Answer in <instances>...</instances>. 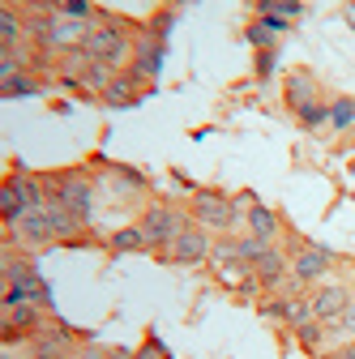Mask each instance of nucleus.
<instances>
[{"label": "nucleus", "instance_id": "obj_32", "mask_svg": "<svg viewBox=\"0 0 355 359\" xmlns=\"http://www.w3.org/2000/svg\"><path fill=\"white\" fill-rule=\"evenodd\" d=\"M107 359H138V355L124 351V346H112V351H107Z\"/></svg>", "mask_w": 355, "mask_h": 359}, {"label": "nucleus", "instance_id": "obj_24", "mask_svg": "<svg viewBox=\"0 0 355 359\" xmlns=\"http://www.w3.org/2000/svg\"><path fill=\"white\" fill-rule=\"evenodd\" d=\"M244 39L253 43L257 52H274V39H279V34L265 26V22H248V26H244Z\"/></svg>", "mask_w": 355, "mask_h": 359}, {"label": "nucleus", "instance_id": "obj_25", "mask_svg": "<svg viewBox=\"0 0 355 359\" xmlns=\"http://www.w3.org/2000/svg\"><path fill=\"white\" fill-rule=\"evenodd\" d=\"M257 312H261L265 321H283V325H287V312H291V295H283V291H279L274 299H261V304H257Z\"/></svg>", "mask_w": 355, "mask_h": 359}, {"label": "nucleus", "instance_id": "obj_13", "mask_svg": "<svg viewBox=\"0 0 355 359\" xmlns=\"http://www.w3.org/2000/svg\"><path fill=\"white\" fill-rule=\"evenodd\" d=\"M163 56H167V43H159V39L142 34V39H138V52H133L128 73H133V77H142V81H154V77H159V69H163Z\"/></svg>", "mask_w": 355, "mask_h": 359}, {"label": "nucleus", "instance_id": "obj_31", "mask_svg": "<svg viewBox=\"0 0 355 359\" xmlns=\"http://www.w3.org/2000/svg\"><path fill=\"white\" fill-rule=\"evenodd\" d=\"M334 330H342V334H351V338H355V299L347 304V312H342V317L330 325V334H334Z\"/></svg>", "mask_w": 355, "mask_h": 359}, {"label": "nucleus", "instance_id": "obj_15", "mask_svg": "<svg viewBox=\"0 0 355 359\" xmlns=\"http://www.w3.org/2000/svg\"><path fill=\"white\" fill-rule=\"evenodd\" d=\"M244 222H248V236H257L261 244H274L279 240V231H283V218H279V210H270V205H253L248 214H244Z\"/></svg>", "mask_w": 355, "mask_h": 359}, {"label": "nucleus", "instance_id": "obj_3", "mask_svg": "<svg viewBox=\"0 0 355 359\" xmlns=\"http://www.w3.org/2000/svg\"><path fill=\"white\" fill-rule=\"evenodd\" d=\"M189 218H193V222H201L206 231L232 236L240 222H244V210L236 205V197L218 193V189H197V193H193V205H189Z\"/></svg>", "mask_w": 355, "mask_h": 359}, {"label": "nucleus", "instance_id": "obj_14", "mask_svg": "<svg viewBox=\"0 0 355 359\" xmlns=\"http://www.w3.org/2000/svg\"><path fill=\"white\" fill-rule=\"evenodd\" d=\"M283 103L291 111H304L308 103H317V77L308 73V69H291L283 77Z\"/></svg>", "mask_w": 355, "mask_h": 359}, {"label": "nucleus", "instance_id": "obj_2", "mask_svg": "<svg viewBox=\"0 0 355 359\" xmlns=\"http://www.w3.org/2000/svg\"><path fill=\"white\" fill-rule=\"evenodd\" d=\"M43 184H48L52 201H60L65 210H73L81 222L95 218V193H99V184L86 171H43Z\"/></svg>", "mask_w": 355, "mask_h": 359}, {"label": "nucleus", "instance_id": "obj_35", "mask_svg": "<svg viewBox=\"0 0 355 359\" xmlns=\"http://www.w3.org/2000/svg\"><path fill=\"white\" fill-rule=\"evenodd\" d=\"M313 359H338V351H317Z\"/></svg>", "mask_w": 355, "mask_h": 359}, {"label": "nucleus", "instance_id": "obj_33", "mask_svg": "<svg viewBox=\"0 0 355 359\" xmlns=\"http://www.w3.org/2000/svg\"><path fill=\"white\" fill-rule=\"evenodd\" d=\"M338 359H355V338H351L347 346H338Z\"/></svg>", "mask_w": 355, "mask_h": 359}, {"label": "nucleus", "instance_id": "obj_18", "mask_svg": "<svg viewBox=\"0 0 355 359\" xmlns=\"http://www.w3.org/2000/svg\"><path fill=\"white\" fill-rule=\"evenodd\" d=\"M30 210H26L22 193H18V184H13V180H5V184H0V218H5V231H18V222Z\"/></svg>", "mask_w": 355, "mask_h": 359}, {"label": "nucleus", "instance_id": "obj_23", "mask_svg": "<svg viewBox=\"0 0 355 359\" xmlns=\"http://www.w3.org/2000/svg\"><path fill=\"white\" fill-rule=\"evenodd\" d=\"M257 13L261 18H283V22H291V18L304 13V5H300V0H261Z\"/></svg>", "mask_w": 355, "mask_h": 359}, {"label": "nucleus", "instance_id": "obj_8", "mask_svg": "<svg viewBox=\"0 0 355 359\" xmlns=\"http://www.w3.org/2000/svg\"><path fill=\"white\" fill-rule=\"evenodd\" d=\"M330 265H334V257H330L326 248L304 244V248L291 257V278H295L300 287H313V283H321V278L330 274Z\"/></svg>", "mask_w": 355, "mask_h": 359}, {"label": "nucleus", "instance_id": "obj_5", "mask_svg": "<svg viewBox=\"0 0 355 359\" xmlns=\"http://www.w3.org/2000/svg\"><path fill=\"white\" fill-rule=\"evenodd\" d=\"M48 317H52V312L39 308V304H30V299L18 304V308H5V321H0V342H5V346H18L22 338H34V334H43V330H52Z\"/></svg>", "mask_w": 355, "mask_h": 359}, {"label": "nucleus", "instance_id": "obj_29", "mask_svg": "<svg viewBox=\"0 0 355 359\" xmlns=\"http://www.w3.org/2000/svg\"><path fill=\"white\" fill-rule=\"evenodd\" d=\"M138 359H171V351H167V346L159 342V334H146V342H142Z\"/></svg>", "mask_w": 355, "mask_h": 359}, {"label": "nucleus", "instance_id": "obj_21", "mask_svg": "<svg viewBox=\"0 0 355 359\" xmlns=\"http://www.w3.org/2000/svg\"><path fill=\"white\" fill-rule=\"evenodd\" d=\"M326 338H330V325H326V321H304V325H295V342H300L308 355H317V351L326 346Z\"/></svg>", "mask_w": 355, "mask_h": 359}, {"label": "nucleus", "instance_id": "obj_7", "mask_svg": "<svg viewBox=\"0 0 355 359\" xmlns=\"http://www.w3.org/2000/svg\"><path fill=\"white\" fill-rule=\"evenodd\" d=\"M86 334H73L69 325H52L30 338V359H73V342Z\"/></svg>", "mask_w": 355, "mask_h": 359}, {"label": "nucleus", "instance_id": "obj_10", "mask_svg": "<svg viewBox=\"0 0 355 359\" xmlns=\"http://www.w3.org/2000/svg\"><path fill=\"white\" fill-rule=\"evenodd\" d=\"M5 240H9V244H22L26 252H39V248H52V244H56L48 214H26V218L18 222V231H5Z\"/></svg>", "mask_w": 355, "mask_h": 359}, {"label": "nucleus", "instance_id": "obj_9", "mask_svg": "<svg viewBox=\"0 0 355 359\" xmlns=\"http://www.w3.org/2000/svg\"><path fill=\"white\" fill-rule=\"evenodd\" d=\"M150 95V86L142 81V77H133V73H116V81L103 90V107H112V111H128V107H138L142 99Z\"/></svg>", "mask_w": 355, "mask_h": 359}, {"label": "nucleus", "instance_id": "obj_20", "mask_svg": "<svg viewBox=\"0 0 355 359\" xmlns=\"http://www.w3.org/2000/svg\"><path fill=\"white\" fill-rule=\"evenodd\" d=\"M330 128L334 133H355V99L351 95L330 99Z\"/></svg>", "mask_w": 355, "mask_h": 359}, {"label": "nucleus", "instance_id": "obj_11", "mask_svg": "<svg viewBox=\"0 0 355 359\" xmlns=\"http://www.w3.org/2000/svg\"><path fill=\"white\" fill-rule=\"evenodd\" d=\"M351 299H355V295H351V287H342V283H321L313 295H308V304H313V317H317V321H330V325L347 312Z\"/></svg>", "mask_w": 355, "mask_h": 359}, {"label": "nucleus", "instance_id": "obj_1", "mask_svg": "<svg viewBox=\"0 0 355 359\" xmlns=\"http://www.w3.org/2000/svg\"><path fill=\"white\" fill-rule=\"evenodd\" d=\"M81 48L91 52V60H95V65H107L112 73H128L133 52H138V43H133V34L124 30V22H116L112 13H103V9H99V22L91 26V34H86Z\"/></svg>", "mask_w": 355, "mask_h": 359}, {"label": "nucleus", "instance_id": "obj_4", "mask_svg": "<svg viewBox=\"0 0 355 359\" xmlns=\"http://www.w3.org/2000/svg\"><path fill=\"white\" fill-rule=\"evenodd\" d=\"M138 227L146 231V240H150V248H159V252H167L175 240H180L193 222H189V214L185 210H175V205H163V201H154V205H146L142 210V218H138Z\"/></svg>", "mask_w": 355, "mask_h": 359}, {"label": "nucleus", "instance_id": "obj_30", "mask_svg": "<svg viewBox=\"0 0 355 359\" xmlns=\"http://www.w3.org/2000/svg\"><path fill=\"white\" fill-rule=\"evenodd\" d=\"M274 60H279V48H274V52H257V65H253V73H257L261 81H270V77H274Z\"/></svg>", "mask_w": 355, "mask_h": 359}, {"label": "nucleus", "instance_id": "obj_22", "mask_svg": "<svg viewBox=\"0 0 355 359\" xmlns=\"http://www.w3.org/2000/svg\"><path fill=\"white\" fill-rule=\"evenodd\" d=\"M295 124H300L304 133L326 128V124H330V103H321V99H317V103H308L304 111H295Z\"/></svg>", "mask_w": 355, "mask_h": 359}, {"label": "nucleus", "instance_id": "obj_36", "mask_svg": "<svg viewBox=\"0 0 355 359\" xmlns=\"http://www.w3.org/2000/svg\"><path fill=\"white\" fill-rule=\"evenodd\" d=\"M0 359H13V355H0Z\"/></svg>", "mask_w": 355, "mask_h": 359}, {"label": "nucleus", "instance_id": "obj_16", "mask_svg": "<svg viewBox=\"0 0 355 359\" xmlns=\"http://www.w3.org/2000/svg\"><path fill=\"white\" fill-rule=\"evenodd\" d=\"M26 18H22V9L18 5H0V48H26Z\"/></svg>", "mask_w": 355, "mask_h": 359}, {"label": "nucleus", "instance_id": "obj_17", "mask_svg": "<svg viewBox=\"0 0 355 359\" xmlns=\"http://www.w3.org/2000/svg\"><path fill=\"white\" fill-rule=\"evenodd\" d=\"M146 248H150V240L138 222H124V227H116L107 236V252H116V257H133V252H146Z\"/></svg>", "mask_w": 355, "mask_h": 359}, {"label": "nucleus", "instance_id": "obj_28", "mask_svg": "<svg viewBox=\"0 0 355 359\" xmlns=\"http://www.w3.org/2000/svg\"><path fill=\"white\" fill-rule=\"evenodd\" d=\"M236 248H240V261H244V265L253 269V261H257V257H261L265 248H270V244H261L257 236H236Z\"/></svg>", "mask_w": 355, "mask_h": 359}, {"label": "nucleus", "instance_id": "obj_27", "mask_svg": "<svg viewBox=\"0 0 355 359\" xmlns=\"http://www.w3.org/2000/svg\"><path fill=\"white\" fill-rule=\"evenodd\" d=\"M171 26H175V9H159V13H154V22L146 26V34H150V39H159V43H167V39H171Z\"/></svg>", "mask_w": 355, "mask_h": 359}, {"label": "nucleus", "instance_id": "obj_12", "mask_svg": "<svg viewBox=\"0 0 355 359\" xmlns=\"http://www.w3.org/2000/svg\"><path fill=\"white\" fill-rule=\"evenodd\" d=\"M287 274H291V257H287V252H279L274 244L253 261V278H257L265 291H279V287L287 283Z\"/></svg>", "mask_w": 355, "mask_h": 359}, {"label": "nucleus", "instance_id": "obj_26", "mask_svg": "<svg viewBox=\"0 0 355 359\" xmlns=\"http://www.w3.org/2000/svg\"><path fill=\"white\" fill-rule=\"evenodd\" d=\"M22 291H26V299H30V304H39V308H48V312H56V299H52V287H48V283H43L39 274H34V278H30V283H26Z\"/></svg>", "mask_w": 355, "mask_h": 359}, {"label": "nucleus", "instance_id": "obj_6", "mask_svg": "<svg viewBox=\"0 0 355 359\" xmlns=\"http://www.w3.org/2000/svg\"><path fill=\"white\" fill-rule=\"evenodd\" d=\"M210 252H214L210 231L206 227H189L180 240L163 252V261H171V265H201V261H210Z\"/></svg>", "mask_w": 355, "mask_h": 359}, {"label": "nucleus", "instance_id": "obj_34", "mask_svg": "<svg viewBox=\"0 0 355 359\" xmlns=\"http://www.w3.org/2000/svg\"><path fill=\"white\" fill-rule=\"evenodd\" d=\"M342 13H347V22L355 26V5H342Z\"/></svg>", "mask_w": 355, "mask_h": 359}, {"label": "nucleus", "instance_id": "obj_19", "mask_svg": "<svg viewBox=\"0 0 355 359\" xmlns=\"http://www.w3.org/2000/svg\"><path fill=\"white\" fill-rule=\"evenodd\" d=\"M39 95H48V81L39 73H22V77L0 86V99H39Z\"/></svg>", "mask_w": 355, "mask_h": 359}]
</instances>
